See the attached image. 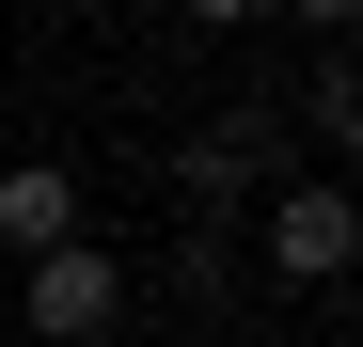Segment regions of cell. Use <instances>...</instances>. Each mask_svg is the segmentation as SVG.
<instances>
[{
    "mask_svg": "<svg viewBox=\"0 0 363 347\" xmlns=\"http://www.w3.org/2000/svg\"><path fill=\"white\" fill-rule=\"evenodd\" d=\"M190 16H206V32H253V16H269V0H190Z\"/></svg>",
    "mask_w": 363,
    "mask_h": 347,
    "instance_id": "6",
    "label": "cell"
},
{
    "mask_svg": "<svg viewBox=\"0 0 363 347\" xmlns=\"http://www.w3.org/2000/svg\"><path fill=\"white\" fill-rule=\"evenodd\" d=\"M284 16H316V32H347V16H363V0H284Z\"/></svg>",
    "mask_w": 363,
    "mask_h": 347,
    "instance_id": "7",
    "label": "cell"
},
{
    "mask_svg": "<svg viewBox=\"0 0 363 347\" xmlns=\"http://www.w3.org/2000/svg\"><path fill=\"white\" fill-rule=\"evenodd\" d=\"M48 237H79V174L64 158H16L0 174V253H48Z\"/></svg>",
    "mask_w": 363,
    "mask_h": 347,
    "instance_id": "4",
    "label": "cell"
},
{
    "mask_svg": "<svg viewBox=\"0 0 363 347\" xmlns=\"http://www.w3.org/2000/svg\"><path fill=\"white\" fill-rule=\"evenodd\" d=\"M127 253H111L95 237V221H79V237H48V253H16V316L48 331V347H95V331H127Z\"/></svg>",
    "mask_w": 363,
    "mask_h": 347,
    "instance_id": "2",
    "label": "cell"
},
{
    "mask_svg": "<svg viewBox=\"0 0 363 347\" xmlns=\"http://www.w3.org/2000/svg\"><path fill=\"white\" fill-rule=\"evenodd\" d=\"M174 190H190V221H237V205L269 190V110H221V127H190Z\"/></svg>",
    "mask_w": 363,
    "mask_h": 347,
    "instance_id": "3",
    "label": "cell"
},
{
    "mask_svg": "<svg viewBox=\"0 0 363 347\" xmlns=\"http://www.w3.org/2000/svg\"><path fill=\"white\" fill-rule=\"evenodd\" d=\"M300 110H316V142H332V158L363 142V79H347V64H316V95H300Z\"/></svg>",
    "mask_w": 363,
    "mask_h": 347,
    "instance_id": "5",
    "label": "cell"
},
{
    "mask_svg": "<svg viewBox=\"0 0 363 347\" xmlns=\"http://www.w3.org/2000/svg\"><path fill=\"white\" fill-rule=\"evenodd\" d=\"M253 253H269V284H347L363 268V205H347V174H269L253 190Z\"/></svg>",
    "mask_w": 363,
    "mask_h": 347,
    "instance_id": "1",
    "label": "cell"
}]
</instances>
